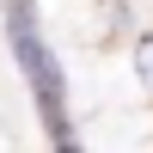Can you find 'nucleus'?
I'll return each instance as SVG.
<instances>
[{"instance_id": "1", "label": "nucleus", "mask_w": 153, "mask_h": 153, "mask_svg": "<svg viewBox=\"0 0 153 153\" xmlns=\"http://www.w3.org/2000/svg\"><path fill=\"white\" fill-rule=\"evenodd\" d=\"M0 19H6V49L19 61L25 86L37 98V123H43L49 141H68L74 135V110H68V74H61L55 49L37 31V0H0Z\"/></svg>"}, {"instance_id": "2", "label": "nucleus", "mask_w": 153, "mask_h": 153, "mask_svg": "<svg viewBox=\"0 0 153 153\" xmlns=\"http://www.w3.org/2000/svg\"><path fill=\"white\" fill-rule=\"evenodd\" d=\"M129 68H135V86H141V92L153 98V31L129 43Z\"/></svg>"}, {"instance_id": "3", "label": "nucleus", "mask_w": 153, "mask_h": 153, "mask_svg": "<svg viewBox=\"0 0 153 153\" xmlns=\"http://www.w3.org/2000/svg\"><path fill=\"white\" fill-rule=\"evenodd\" d=\"M49 153H86V141H80V135H68V141H49Z\"/></svg>"}]
</instances>
